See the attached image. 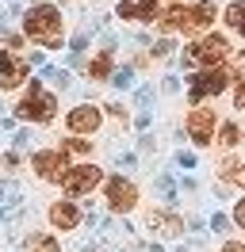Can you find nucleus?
Returning a JSON list of instances; mask_svg holds the SVG:
<instances>
[{"label":"nucleus","instance_id":"nucleus-7","mask_svg":"<svg viewBox=\"0 0 245 252\" xmlns=\"http://www.w3.org/2000/svg\"><path fill=\"white\" fill-rule=\"evenodd\" d=\"M31 168L42 176V180H58L69 172V157H65V149H39L35 157H31Z\"/></svg>","mask_w":245,"mask_h":252},{"label":"nucleus","instance_id":"nucleus-12","mask_svg":"<svg viewBox=\"0 0 245 252\" xmlns=\"http://www.w3.org/2000/svg\"><path fill=\"white\" fill-rule=\"evenodd\" d=\"M50 225H54V229H61V233L77 229V225H81V210H77V203H69V199L50 203Z\"/></svg>","mask_w":245,"mask_h":252},{"label":"nucleus","instance_id":"nucleus-2","mask_svg":"<svg viewBox=\"0 0 245 252\" xmlns=\"http://www.w3.org/2000/svg\"><path fill=\"white\" fill-rule=\"evenodd\" d=\"M15 115H19L23 123H54L58 99H54V92L42 88V80H31L27 92H23V99H19V107H15Z\"/></svg>","mask_w":245,"mask_h":252},{"label":"nucleus","instance_id":"nucleus-14","mask_svg":"<svg viewBox=\"0 0 245 252\" xmlns=\"http://www.w3.org/2000/svg\"><path fill=\"white\" fill-rule=\"evenodd\" d=\"M146 225H150V229H157L161 237L184 233V221L176 218V214H165V210H150V214H146Z\"/></svg>","mask_w":245,"mask_h":252},{"label":"nucleus","instance_id":"nucleus-18","mask_svg":"<svg viewBox=\"0 0 245 252\" xmlns=\"http://www.w3.org/2000/svg\"><path fill=\"white\" fill-rule=\"evenodd\" d=\"M222 180L245 188V164H242V160H222Z\"/></svg>","mask_w":245,"mask_h":252},{"label":"nucleus","instance_id":"nucleus-27","mask_svg":"<svg viewBox=\"0 0 245 252\" xmlns=\"http://www.w3.org/2000/svg\"><path fill=\"white\" fill-rule=\"evenodd\" d=\"M234 218H238V225H245V199L234 206Z\"/></svg>","mask_w":245,"mask_h":252},{"label":"nucleus","instance_id":"nucleus-23","mask_svg":"<svg viewBox=\"0 0 245 252\" xmlns=\"http://www.w3.org/2000/svg\"><path fill=\"white\" fill-rule=\"evenodd\" d=\"M157 191H161L165 199H172V195H176V188H172V180H168V176H157Z\"/></svg>","mask_w":245,"mask_h":252},{"label":"nucleus","instance_id":"nucleus-25","mask_svg":"<svg viewBox=\"0 0 245 252\" xmlns=\"http://www.w3.org/2000/svg\"><path fill=\"white\" fill-rule=\"evenodd\" d=\"M168 54H172V42H157L153 46V58H168Z\"/></svg>","mask_w":245,"mask_h":252},{"label":"nucleus","instance_id":"nucleus-17","mask_svg":"<svg viewBox=\"0 0 245 252\" xmlns=\"http://www.w3.org/2000/svg\"><path fill=\"white\" fill-rule=\"evenodd\" d=\"M226 23L245 38V0H234V4L226 8Z\"/></svg>","mask_w":245,"mask_h":252},{"label":"nucleus","instance_id":"nucleus-9","mask_svg":"<svg viewBox=\"0 0 245 252\" xmlns=\"http://www.w3.org/2000/svg\"><path fill=\"white\" fill-rule=\"evenodd\" d=\"M211 23H214V4H211V0H199V4H192V8H184L180 31L199 34V31H207Z\"/></svg>","mask_w":245,"mask_h":252},{"label":"nucleus","instance_id":"nucleus-26","mask_svg":"<svg viewBox=\"0 0 245 252\" xmlns=\"http://www.w3.org/2000/svg\"><path fill=\"white\" fill-rule=\"evenodd\" d=\"M234 103H238V111H245V84H238V92H234Z\"/></svg>","mask_w":245,"mask_h":252},{"label":"nucleus","instance_id":"nucleus-13","mask_svg":"<svg viewBox=\"0 0 245 252\" xmlns=\"http://www.w3.org/2000/svg\"><path fill=\"white\" fill-rule=\"evenodd\" d=\"M119 19H130V23H146V19L157 16V0H119Z\"/></svg>","mask_w":245,"mask_h":252},{"label":"nucleus","instance_id":"nucleus-1","mask_svg":"<svg viewBox=\"0 0 245 252\" xmlns=\"http://www.w3.org/2000/svg\"><path fill=\"white\" fill-rule=\"evenodd\" d=\"M23 34L46 50H58L61 38H65V19H61V12L54 4H35L23 16Z\"/></svg>","mask_w":245,"mask_h":252},{"label":"nucleus","instance_id":"nucleus-4","mask_svg":"<svg viewBox=\"0 0 245 252\" xmlns=\"http://www.w3.org/2000/svg\"><path fill=\"white\" fill-rule=\"evenodd\" d=\"M226 84H230V73H222V69L207 65L203 73H196V77H192V84H188V95H192V103H203L207 95L226 92Z\"/></svg>","mask_w":245,"mask_h":252},{"label":"nucleus","instance_id":"nucleus-20","mask_svg":"<svg viewBox=\"0 0 245 252\" xmlns=\"http://www.w3.org/2000/svg\"><path fill=\"white\" fill-rule=\"evenodd\" d=\"M238 142H242V130H238L234 123H226V126H222V145H230V149H234Z\"/></svg>","mask_w":245,"mask_h":252},{"label":"nucleus","instance_id":"nucleus-5","mask_svg":"<svg viewBox=\"0 0 245 252\" xmlns=\"http://www.w3.org/2000/svg\"><path fill=\"white\" fill-rule=\"evenodd\" d=\"M104 195H107V206L115 214L134 210V203H138V188H134V180H126V176H111L104 184Z\"/></svg>","mask_w":245,"mask_h":252},{"label":"nucleus","instance_id":"nucleus-8","mask_svg":"<svg viewBox=\"0 0 245 252\" xmlns=\"http://www.w3.org/2000/svg\"><path fill=\"white\" fill-rule=\"evenodd\" d=\"M100 180H104V168H96V164H77V168H69V172L61 176V188L69 191V195H88Z\"/></svg>","mask_w":245,"mask_h":252},{"label":"nucleus","instance_id":"nucleus-28","mask_svg":"<svg viewBox=\"0 0 245 252\" xmlns=\"http://www.w3.org/2000/svg\"><path fill=\"white\" fill-rule=\"evenodd\" d=\"M222 252H245V245H238V241H226V245H222Z\"/></svg>","mask_w":245,"mask_h":252},{"label":"nucleus","instance_id":"nucleus-24","mask_svg":"<svg viewBox=\"0 0 245 252\" xmlns=\"http://www.w3.org/2000/svg\"><path fill=\"white\" fill-rule=\"evenodd\" d=\"M211 225L218 229V233H226V229H230V218H226V214H214V218H211Z\"/></svg>","mask_w":245,"mask_h":252},{"label":"nucleus","instance_id":"nucleus-15","mask_svg":"<svg viewBox=\"0 0 245 252\" xmlns=\"http://www.w3.org/2000/svg\"><path fill=\"white\" fill-rule=\"evenodd\" d=\"M111 54H115V38H107V46L88 62V80H107L111 77Z\"/></svg>","mask_w":245,"mask_h":252},{"label":"nucleus","instance_id":"nucleus-10","mask_svg":"<svg viewBox=\"0 0 245 252\" xmlns=\"http://www.w3.org/2000/svg\"><path fill=\"white\" fill-rule=\"evenodd\" d=\"M65 123H69L73 134H96L104 119H100V107H92V103H77V107L65 115Z\"/></svg>","mask_w":245,"mask_h":252},{"label":"nucleus","instance_id":"nucleus-21","mask_svg":"<svg viewBox=\"0 0 245 252\" xmlns=\"http://www.w3.org/2000/svg\"><path fill=\"white\" fill-rule=\"evenodd\" d=\"M88 149H92V142H81L77 134L69 138V142H65V153H88Z\"/></svg>","mask_w":245,"mask_h":252},{"label":"nucleus","instance_id":"nucleus-16","mask_svg":"<svg viewBox=\"0 0 245 252\" xmlns=\"http://www.w3.org/2000/svg\"><path fill=\"white\" fill-rule=\"evenodd\" d=\"M27 252H61V245H58V237H50V233H31Z\"/></svg>","mask_w":245,"mask_h":252},{"label":"nucleus","instance_id":"nucleus-6","mask_svg":"<svg viewBox=\"0 0 245 252\" xmlns=\"http://www.w3.org/2000/svg\"><path fill=\"white\" fill-rule=\"evenodd\" d=\"M27 73H31L27 58H19L12 46H8V50H0V88H4V92L19 88V84L27 80Z\"/></svg>","mask_w":245,"mask_h":252},{"label":"nucleus","instance_id":"nucleus-22","mask_svg":"<svg viewBox=\"0 0 245 252\" xmlns=\"http://www.w3.org/2000/svg\"><path fill=\"white\" fill-rule=\"evenodd\" d=\"M130 80H134V73H130V69H119L111 84H115V88H130Z\"/></svg>","mask_w":245,"mask_h":252},{"label":"nucleus","instance_id":"nucleus-19","mask_svg":"<svg viewBox=\"0 0 245 252\" xmlns=\"http://www.w3.org/2000/svg\"><path fill=\"white\" fill-rule=\"evenodd\" d=\"M42 77H46V80H54L58 88H69V84H73V80H69V73H65V69H50V65H46V69H42Z\"/></svg>","mask_w":245,"mask_h":252},{"label":"nucleus","instance_id":"nucleus-11","mask_svg":"<svg viewBox=\"0 0 245 252\" xmlns=\"http://www.w3.org/2000/svg\"><path fill=\"white\" fill-rule=\"evenodd\" d=\"M188 138L196 145H207L214 138V111L207 107H196L192 115H188Z\"/></svg>","mask_w":245,"mask_h":252},{"label":"nucleus","instance_id":"nucleus-3","mask_svg":"<svg viewBox=\"0 0 245 252\" xmlns=\"http://www.w3.org/2000/svg\"><path fill=\"white\" fill-rule=\"evenodd\" d=\"M230 58V46L226 38H218V34H207V38H199V42H192V46L184 50V65H218Z\"/></svg>","mask_w":245,"mask_h":252}]
</instances>
